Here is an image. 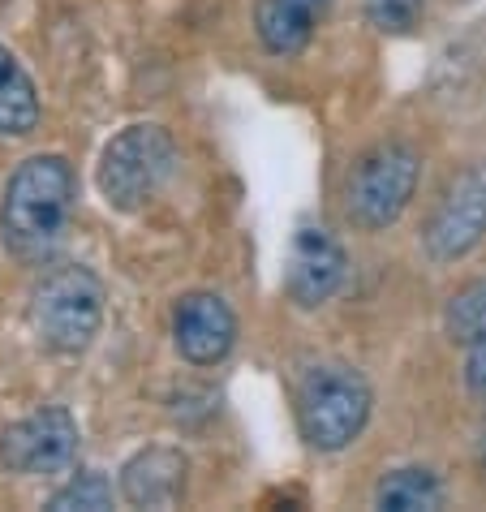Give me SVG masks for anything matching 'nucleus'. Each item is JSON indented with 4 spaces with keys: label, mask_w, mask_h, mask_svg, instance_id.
<instances>
[{
    "label": "nucleus",
    "mask_w": 486,
    "mask_h": 512,
    "mask_svg": "<svg viewBox=\"0 0 486 512\" xmlns=\"http://www.w3.org/2000/svg\"><path fill=\"white\" fill-rule=\"evenodd\" d=\"M482 241H486V164H469L443 186L431 220L422 229V250L431 263L448 267L469 259Z\"/></svg>",
    "instance_id": "6"
},
{
    "label": "nucleus",
    "mask_w": 486,
    "mask_h": 512,
    "mask_svg": "<svg viewBox=\"0 0 486 512\" xmlns=\"http://www.w3.org/2000/svg\"><path fill=\"white\" fill-rule=\"evenodd\" d=\"M104 323V284L91 267H56L31 293V327L56 353H82Z\"/></svg>",
    "instance_id": "5"
},
{
    "label": "nucleus",
    "mask_w": 486,
    "mask_h": 512,
    "mask_svg": "<svg viewBox=\"0 0 486 512\" xmlns=\"http://www.w3.org/2000/svg\"><path fill=\"white\" fill-rule=\"evenodd\" d=\"M74 211V168L65 155H31L13 168L0 198V233L18 259H39L65 233Z\"/></svg>",
    "instance_id": "1"
},
{
    "label": "nucleus",
    "mask_w": 486,
    "mask_h": 512,
    "mask_svg": "<svg viewBox=\"0 0 486 512\" xmlns=\"http://www.w3.org/2000/svg\"><path fill=\"white\" fill-rule=\"evenodd\" d=\"M78 422L69 409H35L0 435V465L9 474H56L78 457Z\"/></svg>",
    "instance_id": "8"
},
{
    "label": "nucleus",
    "mask_w": 486,
    "mask_h": 512,
    "mask_svg": "<svg viewBox=\"0 0 486 512\" xmlns=\"http://www.w3.org/2000/svg\"><path fill=\"white\" fill-rule=\"evenodd\" d=\"M52 512H104L112 508V482L104 474H95V469H87V474H78V478H69L61 491L48 500Z\"/></svg>",
    "instance_id": "15"
},
{
    "label": "nucleus",
    "mask_w": 486,
    "mask_h": 512,
    "mask_svg": "<svg viewBox=\"0 0 486 512\" xmlns=\"http://www.w3.org/2000/svg\"><path fill=\"white\" fill-rule=\"evenodd\" d=\"M375 508L383 512H435L443 508V482L426 465H400L379 478Z\"/></svg>",
    "instance_id": "13"
},
{
    "label": "nucleus",
    "mask_w": 486,
    "mask_h": 512,
    "mask_svg": "<svg viewBox=\"0 0 486 512\" xmlns=\"http://www.w3.org/2000/svg\"><path fill=\"white\" fill-rule=\"evenodd\" d=\"M478 327H486V276L469 280L465 289H456L448 297V306H443V332H448V340H456V345H465Z\"/></svg>",
    "instance_id": "14"
},
{
    "label": "nucleus",
    "mask_w": 486,
    "mask_h": 512,
    "mask_svg": "<svg viewBox=\"0 0 486 512\" xmlns=\"http://www.w3.org/2000/svg\"><path fill=\"white\" fill-rule=\"evenodd\" d=\"M185 469L177 448H142L121 465V495L134 508H173L185 495Z\"/></svg>",
    "instance_id": "10"
},
{
    "label": "nucleus",
    "mask_w": 486,
    "mask_h": 512,
    "mask_svg": "<svg viewBox=\"0 0 486 512\" xmlns=\"http://www.w3.org/2000/svg\"><path fill=\"white\" fill-rule=\"evenodd\" d=\"M370 383L353 362H314L297 383V431L314 452H345L370 422Z\"/></svg>",
    "instance_id": "2"
},
{
    "label": "nucleus",
    "mask_w": 486,
    "mask_h": 512,
    "mask_svg": "<svg viewBox=\"0 0 486 512\" xmlns=\"http://www.w3.org/2000/svg\"><path fill=\"white\" fill-rule=\"evenodd\" d=\"M422 181V155L409 142H379L357 155L345 181V216L362 233H383L405 216Z\"/></svg>",
    "instance_id": "4"
},
{
    "label": "nucleus",
    "mask_w": 486,
    "mask_h": 512,
    "mask_svg": "<svg viewBox=\"0 0 486 512\" xmlns=\"http://www.w3.org/2000/svg\"><path fill=\"white\" fill-rule=\"evenodd\" d=\"M39 125V91L22 61L0 44V134L26 138Z\"/></svg>",
    "instance_id": "12"
},
{
    "label": "nucleus",
    "mask_w": 486,
    "mask_h": 512,
    "mask_svg": "<svg viewBox=\"0 0 486 512\" xmlns=\"http://www.w3.org/2000/svg\"><path fill=\"white\" fill-rule=\"evenodd\" d=\"M362 13L379 35H413L426 18V0H362Z\"/></svg>",
    "instance_id": "16"
},
{
    "label": "nucleus",
    "mask_w": 486,
    "mask_h": 512,
    "mask_svg": "<svg viewBox=\"0 0 486 512\" xmlns=\"http://www.w3.org/2000/svg\"><path fill=\"white\" fill-rule=\"evenodd\" d=\"M177 168V142L164 125L138 121L125 125L117 138H108L104 155L95 168V186L104 194V203L121 216H134L164 190V181Z\"/></svg>",
    "instance_id": "3"
},
{
    "label": "nucleus",
    "mask_w": 486,
    "mask_h": 512,
    "mask_svg": "<svg viewBox=\"0 0 486 512\" xmlns=\"http://www.w3.org/2000/svg\"><path fill=\"white\" fill-rule=\"evenodd\" d=\"M349 276V254L323 224H297L289 241V259H284V293L297 310H319L340 293Z\"/></svg>",
    "instance_id": "7"
},
{
    "label": "nucleus",
    "mask_w": 486,
    "mask_h": 512,
    "mask_svg": "<svg viewBox=\"0 0 486 512\" xmlns=\"http://www.w3.org/2000/svg\"><path fill=\"white\" fill-rule=\"evenodd\" d=\"M332 0H259L254 9V31H259V44L271 52V56H297L319 18L327 13Z\"/></svg>",
    "instance_id": "11"
},
{
    "label": "nucleus",
    "mask_w": 486,
    "mask_h": 512,
    "mask_svg": "<svg viewBox=\"0 0 486 512\" xmlns=\"http://www.w3.org/2000/svg\"><path fill=\"white\" fill-rule=\"evenodd\" d=\"M465 392L486 401V327L465 340Z\"/></svg>",
    "instance_id": "17"
},
{
    "label": "nucleus",
    "mask_w": 486,
    "mask_h": 512,
    "mask_svg": "<svg viewBox=\"0 0 486 512\" xmlns=\"http://www.w3.org/2000/svg\"><path fill=\"white\" fill-rule=\"evenodd\" d=\"M173 340L190 366H220L237 345V315L220 293L194 289L173 310Z\"/></svg>",
    "instance_id": "9"
}]
</instances>
